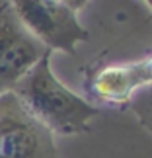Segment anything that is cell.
Segmentation results:
<instances>
[{
	"label": "cell",
	"mask_w": 152,
	"mask_h": 158,
	"mask_svg": "<svg viewBox=\"0 0 152 158\" xmlns=\"http://www.w3.org/2000/svg\"><path fill=\"white\" fill-rule=\"evenodd\" d=\"M53 51H47L37 64L12 88L26 109L53 135L70 137L90 129V121L100 113L92 102L66 88L51 69Z\"/></svg>",
	"instance_id": "1"
},
{
	"label": "cell",
	"mask_w": 152,
	"mask_h": 158,
	"mask_svg": "<svg viewBox=\"0 0 152 158\" xmlns=\"http://www.w3.org/2000/svg\"><path fill=\"white\" fill-rule=\"evenodd\" d=\"M23 27L49 51L76 53V45L88 39V29L74 10L59 0H8Z\"/></svg>",
	"instance_id": "2"
},
{
	"label": "cell",
	"mask_w": 152,
	"mask_h": 158,
	"mask_svg": "<svg viewBox=\"0 0 152 158\" xmlns=\"http://www.w3.org/2000/svg\"><path fill=\"white\" fill-rule=\"evenodd\" d=\"M0 158H59L55 135L12 90L0 92Z\"/></svg>",
	"instance_id": "3"
},
{
	"label": "cell",
	"mask_w": 152,
	"mask_h": 158,
	"mask_svg": "<svg viewBox=\"0 0 152 158\" xmlns=\"http://www.w3.org/2000/svg\"><path fill=\"white\" fill-rule=\"evenodd\" d=\"M49 51L23 27L10 2L0 4V92H8Z\"/></svg>",
	"instance_id": "4"
},
{
	"label": "cell",
	"mask_w": 152,
	"mask_h": 158,
	"mask_svg": "<svg viewBox=\"0 0 152 158\" xmlns=\"http://www.w3.org/2000/svg\"><path fill=\"white\" fill-rule=\"evenodd\" d=\"M146 86L142 63H121L107 64L96 70V74L88 80V92L98 102L107 106H125L129 104L137 90Z\"/></svg>",
	"instance_id": "5"
},
{
	"label": "cell",
	"mask_w": 152,
	"mask_h": 158,
	"mask_svg": "<svg viewBox=\"0 0 152 158\" xmlns=\"http://www.w3.org/2000/svg\"><path fill=\"white\" fill-rule=\"evenodd\" d=\"M129 107L144 129L152 135V86H142L133 94Z\"/></svg>",
	"instance_id": "6"
},
{
	"label": "cell",
	"mask_w": 152,
	"mask_h": 158,
	"mask_svg": "<svg viewBox=\"0 0 152 158\" xmlns=\"http://www.w3.org/2000/svg\"><path fill=\"white\" fill-rule=\"evenodd\" d=\"M142 63V70H144V78H146V86H152V55L141 59Z\"/></svg>",
	"instance_id": "7"
},
{
	"label": "cell",
	"mask_w": 152,
	"mask_h": 158,
	"mask_svg": "<svg viewBox=\"0 0 152 158\" xmlns=\"http://www.w3.org/2000/svg\"><path fill=\"white\" fill-rule=\"evenodd\" d=\"M60 4H64L66 8H70V10H74V12H78V10H82L84 6H86L90 0H59Z\"/></svg>",
	"instance_id": "8"
},
{
	"label": "cell",
	"mask_w": 152,
	"mask_h": 158,
	"mask_svg": "<svg viewBox=\"0 0 152 158\" xmlns=\"http://www.w3.org/2000/svg\"><path fill=\"white\" fill-rule=\"evenodd\" d=\"M144 2H146V4H148V8L152 10V0H144Z\"/></svg>",
	"instance_id": "9"
}]
</instances>
